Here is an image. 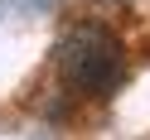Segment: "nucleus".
I'll return each instance as SVG.
<instances>
[{
	"label": "nucleus",
	"mask_w": 150,
	"mask_h": 140,
	"mask_svg": "<svg viewBox=\"0 0 150 140\" xmlns=\"http://www.w3.org/2000/svg\"><path fill=\"white\" fill-rule=\"evenodd\" d=\"M53 58H58L63 82L87 92V97H102V92H111L126 77V49H121V39L107 24H73L58 39Z\"/></svg>",
	"instance_id": "nucleus-1"
}]
</instances>
